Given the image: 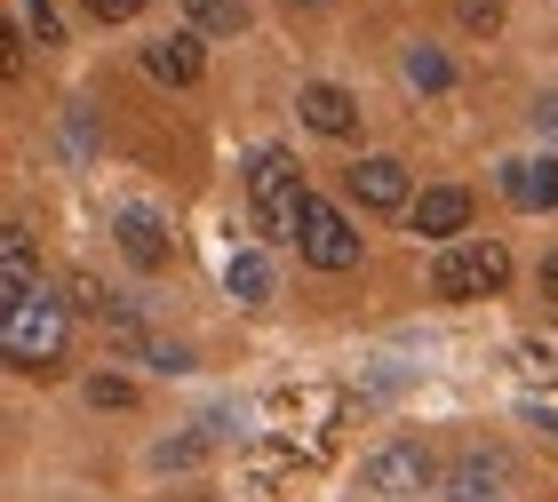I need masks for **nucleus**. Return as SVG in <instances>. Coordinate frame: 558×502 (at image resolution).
<instances>
[{
	"label": "nucleus",
	"instance_id": "obj_17",
	"mask_svg": "<svg viewBox=\"0 0 558 502\" xmlns=\"http://www.w3.org/2000/svg\"><path fill=\"white\" fill-rule=\"evenodd\" d=\"M223 287H232L240 304H264V295H271V271H264V256H232V264H223Z\"/></svg>",
	"mask_w": 558,
	"mask_h": 502
},
{
	"label": "nucleus",
	"instance_id": "obj_20",
	"mask_svg": "<svg viewBox=\"0 0 558 502\" xmlns=\"http://www.w3.org/2000/svg\"><path fill=\"white\" fill-rule=\"evenodd\" d=\"M24 24H33V40H40V48H57V40H64V24H57V9H48V0H24Z\"/></svg>",
	"mask_w": 558,
	"mask_h": 502
},
{
	"label": "nucleus",
	"instance_id": "obj_14",
	"mask_svg": "<svg viewBox=\"0 0 558 502\" xmlns=\"http://www.w3.org/2000/svg\"><path fill=\"white\" fill-rule=\"evenodd\" d=\"M399 81H408L415 96H447V88H454V64H447L430 40H408V57H399Z\"/></svg>",
	"mask_w": 558,
	"mask_h": 502
},
{
	"label": "nucleus",
	"instance_id": "obj_18",
	"mask_svg": "<svg viewBox=\"0 0 558 502\" xmlns=\"http://www.w3.org/2000/svg\"><path fill=\"white\" fill-rule=\"evenodd\" d=\"M64 295H72V304H81V311H105V319H120V328H129V319H136V311L120 304V295H112L105 280H88V271H81V280H72Z\"/></svg>",
	"mask_w": 558,
	"mask_h": 502
},
{
	"label": "nucleus",
	"instance_id": "obj_2",
	"mask_svg": "<svg viewBox=\"0 0 558 502\" xmlns=\"http://www.w3.org/2000/svg\"><path fill=\"white\" fill-rule=\"evenodd\" d=\"M64 311L72 304H57V295H24V304L0 311V351H9L16 375H40L64 359Z\"/></svg>",
	"mask_w": 558,
	"mask_h": 502
},
{
	"label": "nucleus",
	"instance_id": "obj_4",
	"mask_svg": "<svg viewBox=\"0 0 558 502\" xmlns=\"http://www.w3.org/2000/svg\"><path fill=\"white\" fill-rule=\"evenodd\" d=\"M439 494L447 502H502L511 494V455H502V446H463V455L439 470Z\"/></svg>",
	"mask_w": 558,
	"mask_h": 502
},
{
	"label": "nucleus",
	"instance_id": "obj_1",
	"mask_svg": "<svg viewBox=\"0 0 558 502\" xmlns=\"http://www.w3.org/2000/svg\"><path fill=\"white\" fill-rule=\"evenodd\" d=\"M247 199H256V223L264 240H303V216H312V199H303V168L264 144L256 160H247Z\"/></svg>",
	"mask_w": 558,
	"mask_h": 502
},
{
	"label": "nucleus",
	"instance_id": "obj_11",
	"mask_svg": "<svg viewBox=\"0 0 558 502\" xmlns=\"http://www.w3.org/2000/svg\"><path fill=\"white\" fill-rule=\"evenodd\" d=\"M502 199L519 216H550L558 208V160H511L502 168Z\"/></svg>",
	"mask_w": 558,
	"mask_h": 502
},
{
	"label": "nucleus",
	"instance_id": "obj_24",
	"mask_svg": "<svg viewBox=\"0 0 558 502\" xmlns=\"http://www.w3.org/2000/svg\"><path fill=\"white\" fill-rule=\"evenodd\" d=\"M144 359H151V367H168V375H184V367H192V359H184V343H144Z\"/></svg>",
	"mask_w": 558,
	"mask_h": 502
},
{
	"label": "nucleus",
	"instance_id": "obj_10",
	"mask_svg": "<svg viewBox=\"0 0 558 502\" xmlns=\"http://www.w3.org/2000/svg\"><path fill=\"white\" fill-rule=\"evenodd\" d=\"M144 72H151L160 88H192L199 72H208V48H199V33H168V40L144 48Z\"/></svg>",
	"mask_w": 558,
	"mask_h": 502
},
{
	"label": "nucleus",
	"instance_id": "obj_16",
	"mask_svg": "<svg viewBox=\"0 0 558 502\" xmlns=\"http://www.w3.org/2000/svg\"><path fill=\"white\" fill-rule=\"evenodd\" d=\"M192 33H240L247 24V0H184Z\"/></svg>",
	"mask_w": 558,
	"mask_h": 502
},
{
	"label": "nucleus",
	"instance_id": "obj_28",
	"mask_svg": "<svg viewBox=\"0 0 558 502\" xmlns=\"http://www.w3.org/2000/svg\"><path fill=\"white\" fill-rule=\"evenodd\" d=\"M303 9H327V0H303Z\"/></svg>",
	"mask_w": 558,
	"mask_h": 502
},
{
	"label": "nucleus",
	"instance_id": "obj_5",
	"mask_svg": "<svg viewBox=\"0 0 558 502\" xmlns=\"http://www.w3.org/2000/svg\"><path fill=\"white\" fill-rule=\"evenodd\" d=\"M430 479H439V463H430L423 439H391V446H375V463H367V494H423Z\"/></svg>",
	"mask_w": 558,
	"mask_h": 502
},
{
	"label": "nucleus",
	"instance_id": "obj_19",
	"mask_svg": "<svg viewBox=\"0 0 558 502\" xmlns=\"http://www.w3.org/2000/svg\"><path fill=\"white\" fill-rule=\"evenodd\" d=\"M88 407L129 415V407H136V383H120V375H88Z\"/></svg>",
	"mask_w": 558,
	"mask_h": 502
},
{
	"label": "nucleus",
	"instance_id": "obj_7",
	"mask_svg": "<svg viewBox=\"0 0 558 502\" xmlns=\"http://www.w3.org/2000/svg\"><path fill=\"white\" fill-rule=\"evenodd\" d=\"M415 240H439V247H454V240H471V192L463 184H430V192H415Z\"/></svg>",
	"mask_w": 558,
	"mask_h": 502
},
{
	"label": "nucleus",
	"instance_id": "obj_27",
	"mask_svg": "<svg viewBox=\"0 0 558 502\" xmlns=\"http://www.w3.org/2000/svg\"><path fill=\"white\" fill-rule=\"evenodd\" d=\"M184 502H216V494H184Z\"/></svg>",
	"mask_w": 558,
	"mask_h": 502
},
{
	"label": "nucleus",
	"instance_id": "obj_23",
	"mask_svg": "<svg viewBox=\"0 0 558 502\" xmlns=\"http://www.w3.org/2000/svg\"><path fill=\"white\" fill-rule=\"evenodd\" d=\"M64 144H72V152H88V144H96V128H88V105H72V112H64Z\"/></svg>",
	"mask_w": 558,
	"mask_h": 502
},
{
	"label": "nucleus",
	"instance_id": "obj_21",
	"mask_svg": "<svg viewBox=\"0 0 558 502\" xmlns=\"http://www.w3.org/2000/svg\"><path fill=\"white\" fill-rule=\"evenodd\" d=\"M81 9H88V24H136L144 0H81Z\"/></svg>",
	"mask_w": 558,
	"mask_h": 502
},
{
	"label": "nucleus",
	"instance_id": "obj_15",
	"mask_svg": "<svg viewBox=\"0 0 558 502\" xmlns=\"http://www.w3.org/2000/svg\"><path fill=\"white\" fill-rule=\"evenodd\" d=\"M216 431H223V415L192 423L184 439H160V446H151V470H192V463H199V455H208V446H216Z\"/></svg>",
	"mask_w": 558,
	"mask_h": 502
},
{
	"label": "nucleus",
	"instance_id": "obj_9",
	"mask_svg": "<svg viewBox=\"0 0 558 502\" xmlns=\"http://www.w3.org/2000/svg\"><path fill=\"white\" fill-rule=\"evenodd\" d=\"M351 199H360V208H375V216L415 208V199H408V168H399V160H384V152L351 160Z\"/></svg>",
	"mask_w": 558,
	"mask_h": 502
},
{
	"label": "nucleus",
	"instance_id": "obj_13",
	"mask_svg": "<svg viewBox=\"0 0 558 502\" xmlns=\"http://www.w3.org/2000/svg\"><path fill=\"white\" fill-rule=\"evenodd\" d=\"M24 295H40V287H33V232L9 223V232H0V311L24 304Z\"/></svg>",
	"mask_w": 558,
	"mask_h": 502
},
{
	"label": "nucleus",
	"instance_id": "obj_22",
	"mask_svg": "<svg viewBox=\"0 0 558 502\" xmlns=\"http://www.w3.org/2000/svg\"><path fill=\"white\" fill-rule=\"evenodd\" d=\"M454 16H463L471 33H495V24H502V0H454Z\"/></svg>",
	"mask_w": 558,
	"mask_h": 502
},
{
	"label": "nucleus",
	"instance_id": "obj_3",
	"mask_svg": "<svg viewBox=\"0 0 558 502\" xmlns=\"http://www.w3.org/2000/svg\"><path fill=\"white\" fill-rule=\"evenodd\" d=\"M511 280V256H502V240H454L439 247V264H430V287H439V304H478V295H495Z\"/></svg>",
	"mask_w": 558,
	"mask_h": 502
},
{
	"label": "nucleus",
	"instance_id": "obj_26",
	"mask_svg": "<svg viewBox=\"0 0 558 502\" xmlns=\"http://www.w3.org/2000/svg\"><path fill=\"white\" fill-rule=\"evenodd\" d=\"M535 128H550V136H558V96H543V105H535Z\"/></svg>",
	"mask_w": 558,
	"mask_h": 502
},
{
	"label": "nucleus",
	"instance_id": "obj_12",
	"mask_svg": "<svg viewBox=\"0 0 558 502\" xmlns=\"http://www.w3.org/2000/svg\"><path fill=\"white\" fill-rule=\"evenodd\" d=\"M303 128H312V136H351V128H360V105H351V88L312 81V88H303Z\"/></svg>",
	"mask_w": 558,
	"mask_h": 502
},
{
	"label": "nucleus",
	"instance_id": "obj_25",
	"mask_svg": "<svg viewBox=\"0 0 558 502\" xmlns=\"http://www.w3.org/2000/svg\"><path fill=\"white\" fill-rule=\"evenodd\" d=\"M535 287H543V304H558V247L543 256V271H535Z\"/></svg>",
	"mask_w": 558,
	"mask_h": 502
},
{
	"label": "nucleus",
	"instance_id": "obj_6",
	"mask_svg": "<svg viewBox=\"0 0 558 502\" xmlns=\"http://www.w3.org/2000/svg\"><path fill=\"white\" fill-rule=\"evenodd\" d=\"M303 256H312L319 271H351V264H360V232H351V216L327 208V199H312V216H303Z\"/></svg>",
	"mask_w": 558,
	"mask_h": 502
},
{
	"label": "nucleus",
	"instance_id": "obj_8",
	"mask_svg": "<svg viewBox=\"0 0 558 502\" xmlns=\"http://www.w3.org/2000/svg\"><path fill=\"white\" fill-rule=\"evenodd\" d=\"M112 240H120V256H129L136 271H160L168 264V216L144 208V199H129V208L112 216Z\"/></svg>",
	"mask_w": 558,
	"mask_h": 502
}]
</instances>
